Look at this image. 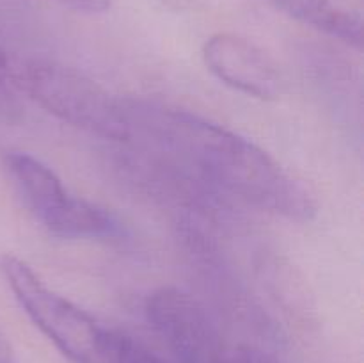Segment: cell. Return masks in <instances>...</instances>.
<instances>
[{
  "label": "cell",
  "mask_w": 364,
  "mask_h": 363,
  "mask_svg": "<svg viewBox=\"0 0 364 363\" xmlns=\"http://www.w3.org/2000/svg\"><path fill=\"white\" fill-rule=\"evenodd\" d=\"M0 64L18 89L57 120L110 141H128L127 98L112 95L89 75L43 57L9 60L0 53Z\"/></svg>",
  "instance_id": "2"
},
{
  "label": "cell",
  "mask_w": 364,
  "mask_h": 363,
  "mask_svg": "<svg viewBox=\"0 0 364 363\" xmlns=\"http://www.w3.org/2000/svg\"><path fill=\"white\" fill-rule=\"evenodd\" d=\"M146 315L178 363H230L235 347L224 340L203 302L176 287H162L146 301Z\"/></svg>",
  "instance_id": "5"
},
{
  "label": "cell",
  "mask_w": 364,
  "mask_h": 363,
  "mask_svg": "<svg viewBox=\"0 0 364 363\" xmlns=\"http://www.w3.org/2000/svg\"><path fill=\"white\" fill-rule=\"evenodd\" d=\"M0 269L28 319L70 362L121 363L128 335L110 330L50 288L25 260L4 255Z\"/></svg>",
  "instance_id": "3"
},
{
  "label": "cell",
  "mask_w": 364,
  "mask_h": 363,
  "mask_svg": "<svg viewBox=\"0 0 364 363\" xmlns=\"http://www.w3.org/2000/svg\"><path fill=\"white\" fill-rule=\"evenodd\" d=\"M160 363H166V362H162V359H160Z\"/></svg>",
  "instance_id": "11"
},
{
  "label": "cell",
  "mask_w": 364,
  "mask_h": 363,
  "mask_svg": "<svg viewBox=\"0 0 364 363\" xmlns=\"http://www.w3.org/2000/svg\"><path fill=\"white\" fill-rule=\"evenodd\" d=\"M4 166L25 209L48 233L60 238L119 235V223L112 214L70 192L55 171L31 153H6Z\"/></svg>",
  "instance_id": "4"
},
{
  "label": "cell",
  "mask_w": 364,
  "mask_h": 363,
  "mask_svg": "<svg viewBox=\"0 0 364 363\" xmlns=\"http://www.w3.org/2000/svg\"><path fill=\"white\" fill-rule=\"evenodd\" d=\"M295 20L352 48H363L364 0H270Z\"/></svg>",
  "instance_id": "7"
},
{
  "label": "cell",
  "mask_w": 364,
  "mask_h": 363,
  "mask_svg": "<svg viewBox=\"0 0 364 363\" xmlns=\"http://www.w3.org/2000/svg\"><path fill=\"white\" fill-rule=\"evenodd\" d=\"M9 89H7V77L2 70L0 64V112L11 109V98H9Z\"/></svg>",
  "instance_id": "10"
},
{
  "label": "cell",
  "mask_w": 364,
  "mask_h": 363,
  "mask_svg": "<svg viewBox=\"0 0 364 363\" xmlns=\"http://www.w3.org/2000/svg\"><path fill=\"white\" fill-rule=\"evenodd\" d=\"M57 2L70 7V9L77 11V13H87V14L105 13V11L110 7V0H57Z\"/></svg>",
  "instance_id": "8"
},
{
  "label": "cell",
  "mask_w": 364,
  "mask_h": 363,
  "mask_svg": "<svg viewBox=\"0 0 364 363\" xmlns=\"http://www.w3.org/2000/svg\"><path fill=\"white\" fill-rule=\"evenodd\" d=\"M0 363H18L16 352L11 345L9 338L6 337L4 330L0 327Z\"/></svg>",
  "instance_id": "9"
},
{
  "label": "cell",
  "mask_w": 364,
  "mask_h": 363,
  "mask_svg": "<svg viewBox=\"0 0 364 363\" xmlns=\"http://www.w3.org/2000/svg\"><path fill=\"white\" fill-rule=\"evenodd\" d=\"M201 53L210 73L228 88L258 100H276L283 95L279 66L251 39L219 32L206 39Z\"/></svg>",
  "instance_id": "6"
},
{
  "label": "cell",
  "mask_w": 364,
  "mask_h": 363,
  "mask_svg": "<svg viewBox=\"0 0 364 363\" xmlns=\"http://www.w3.org/2000/svg\"><path fill=\"white\" fill-rule=\"evenodd\" d=\"M130 135L162 166L199 187L290 221L316 216L315 194L256 142L178 107L127 100Z\"/></svg>",
  "instance_id": "1"
}]
</instances>
